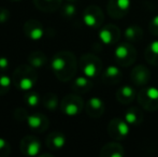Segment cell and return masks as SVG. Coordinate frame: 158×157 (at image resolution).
I'll return each mask as SVG.
<instances>
[{"label": "cell", "mask_w": 158, "mask_h": 157, "mask_svg": "<svg viewBox=\"0 0 158 157\" xmlns=\"http://www.w3.org/2000/svg\"><path fill=\"white\" fill-rule=\"evenodd\" d=\"M51 68L55 76L60 82L71 81L77 74V60L75 55L70 51H61L53 56Z\"/></svg>", "instance_id": "obj_1"}, {"label": "cell", "mask_w": 158, "mask_h": 157, "mask_svg": "<svg viewBox=\"0 0 158 157\" xmlns=\"http://www.w3.org/2000/svg\"><path fill=\"white\" fill-rule=\"evenodd\" d=\"M38 80V73L31 65H19L12 76L13 85L19 90L28 92L35 86Z\"/></svg>", "instance_id": "obj_2"}, {"label": "cell", "mask_w": 158, "mask_h": 157, "mask_svg": "<svg viewBox=\"0 0 158 157\" xmlns=\"http://www.w3.org/2000/svg\"><path fill=\"white\" fill-rule=\"evenodd\" d=\"M137 101L143 110L155 112L158 110V88L154 86H143L137 93Z\"/></svg>", "instance_id": "obj_3"}, {"label": "cell", "mask_w": 158, "mask_h": 157, "mask_svg": "<svg viewBox=\"0 0 158 157\" xmlns=\"http://www.w3.org/2000/svg\"><path fill=\"white\" fill-rule=\"evenodd\" d=\"M80 68L85 76L90 79L97 78L102 72V61L97 55L86 53L83 54L80 58Z\"/></svg>", "instance_id": "obj_4"}, {"label": "cell", "mask_w": 158, "mask_h": 157, "mask_svg": "<svg viewBox=\"0 0 158 157\" xmlns=\"http://www.w3.org/2000/svg\"><path fill=\"white\" fill-rule=\"evenodd\" d=\"M137 50L128 42L118 44L114 50V59L117 65L121 67L127 68L133 65L137 60Z\"/></svg>", "instance_id": "obj_5"}, {"label": "cell", "mask_w": 158, "mask_h": 157, "mask_svg": "<svg viewBox=\"0 0 158 157\" xmlns=\"http://www.w3.org/2000/svg\"><path fill=\"white\" fill-rule=\"evenodd\" d=\"M60 108L61 112L67 116H77L83 111L85 108L83 99L80 97L79 94H69L63 98L60 101Z\"/></svg>", "instance_id": "obj_6"}, {"label": "cell", "mask_w": 158, "mask_h": 157, "mask_svg": "<svg viewBox=\"0 0 158 157\" xmlns=\"http://www.w3.org/2000/svg\"><path fill=\"white\" fill-rule=\"evenodd\" d=\"M83 22L92 29H99L104 22V13L98 6L92 4L83 11Z\"/></svg>", "instance_id": "obj_7"}, {"label": "cell", "mask_w": 158, "mask_h": 157, "mask_svg": "<svg viewBox=\"0 0 158 157\" xmlns=\"http://www.w3.org/2000/svg\"><path fill=\"white\" fill-rule=\"evenodd\" d=\"M130 131V125L122 118H113L108 124V134L113 140L122 141L127 138Z\"/></svg>", "instance_id": "obj_8"}, {"label": "cell", "mask_w": 158, "mask_h": 157, "mask_svg": "<svg viewBox=\"0 0 158 157\" xmlns=\"http://www.w3.org/2000/svg\"><path fill=\"white\" fill-rule=\"evenodd\" d=\"M130 8L131 0H109L106 4V12L112 19H121L128 14Z\"/></svg>", "instance_id": "obj_9"}, {"label": "cell", "mask_w": 158, "mask_h": 157, "mask_svg": "<svg viewBox=\"0 0 158 157\" xmlns=\"http://www.w3.org/2000/svg\"><path fill=\"white\" fill-rule=\"evenodd\" d=\"M98 36H99V40L104 45H113L119 41L122 31L116 25L108 24L103 27H100Z\"/></svg>", "instance_id": "obj_10"}, {"label": "cell", "mask_w": 158, "mask_h": 157, "mask_svg": "<svg viewBox=\"0 0 158 157\" xmlns=\"http://www.w3.org/2000/svg\"><path fill=\"white\" fill-rule=\"evenodd\" d=\"M21 152L25 156H38L42 149L41 141L35 136H26L21 141Z\"/></svg>", "instance_id": "obj_11"}, {"label": "cell", "mask_w": 158, "mask_h": 157, "mask_svg": "<svg viewBox=\"0 0 158 157\" xmlns=\"http://www.w3.org/2000/svg\"><path fill=\"white\" fill-rule=\"evenodd\" d=\"M23 31L25 34V36L28 39L32 40V41L40 40L44 35V29L42 23L35 19H28V21L25 22L23 27Z\"/></svg>", "instance_id": "obj_12"}, {"label": "cell", "mask_w": 158, "mask_h": 157, "mask_svg": "<svg viewBox=\"0 0 158 157\" xmlns=\"http://www.w3.org/2000/svg\"><path fill=\"white\" fill-rule=\"evenodd\" d=\"M85 111L87 115L92 118H99L103 115L106 111V105L103 100L98 97H92L85 103Z\"/></svg>", "instance_id": "obj_13"}, {"label": "cell", "mask_w": 158, "mask_h": 157, "mask_svg": "<svg viewBox=\"0 0 158 157\" xmlns=\"http://www.w3.org/2000/svg\"><path fill=\"white\" fill-rule=\"evenodd\" d=\"M130 79L131 82L135 86H145L151 80V72L145 66L139 65L135 67L130 72Z\"/></svg>", "instance_id": "obj_14"}, {"label": "cell", "mask_w": 158, "mask_h": 157, "mask_svg": "<svg viewBox=\"0 0 158 157\" xmlns=\"http://www.w3.org/2000/svg\"><path fill=\"white\" fill-rule=\"evenodd\" d=\"M123 79V72L121 71L118 67L116 66H108L104 70L101 72V80L103 83L108 85H114L118 84Z\"/></svg>", "instance_id": "obj_15"}, {"label": "cell", "mask_w": 158, "mask_h": 157, "mask_svg": "<svg viewBox=\"0 0 158 157\" xmlns=\"http://www.w3.org/2000/svg\"><path fill=\"white\" fill-rule=\"evenodd\" d=\"M27 124L30 129L35 132H44L50 126L48 118L41 113H35L28 116Z\"/></svg>", "instance_id": "obj_16"}, {"label": "cell", "mask_w": 158, "mask_h": 157, "mask_svg": "<svg viewBox=\"0 0 158 157\" xmlns=\"http://www.w3.org/2000/svg\"><path fill=\"white\" fill-rule=\"evenodd\" d=\"M116 100L122 105H130L135 99H137V92L130 85H124L116 90Z\"/></svg>", "instance_id": "obj_17"}, {"label": "cell", "mask_w": 158, "mask_h": 157, "mask_svg": "<svg viewBox=\"0 0 158 157\" xmlns=\"http://www.w3.org/2000/svg\"><path fill=\"white\" fill-rule=\"evenodd\" d=\"M94 86L92 79L87 78V76H79V78L74 79L71 83V89L73 93L79 95H83L88 93Z\"/></svg>", "instance_id": "obj_18"}, {"label": "cell", "mask_w": 158, "mask_h": 157, "mask_svg": "<svg viewBox=\"0 0 158 157\" xmlns=\"http://www.w3.org/2000/svg\"><path fill=\"white\" fill-rule=\"evenodd\" d=\"M100 157H123L125 155V150L123 145L117 142H109L101 147L99 152Z\"/></svg>", "instance_id": "obj_19"}, {"label": "cell", "mask_w": 158, "mask_h": 157, "mask_svg": "<svg viewBox=\"0 0 158 157\" xmlns=\"http://www.w3.org/2000/svg\"><path fill=\"white\" fill-rule=\"evenodd\" d=\"M141 107H130L127 109L124 115V119L130 126H139L143 123L144 114L142 111Z\"/></svg>", "instance_id": "obj_20"}, {"label": "cell", "mask_w": 158, "mask_h": 157, "mask_svg": "<svg viewBox=\"0 0 158 157\" xmlns=\"http://www.w3.org/2000/svg\"><path fill=\"white\" fill-rule=\"evenodd\" d=\"M66 145V137L60 131H53L46 137V147L52 151L61 150Z\"/></svg>", "instance_id": "obj_21"}, {"label": "cell", "mask_w": 158, "mask_h": 157, "mask_svg": "<svg viewBox=\"0 0 158 157\" xmlns=\"http://www.w3.org/2000/svg\"><path fill=\"white\" fill-rule=\"evenodd\" d=\"M33 4L42 12H55L63 4V0H33Z\"/></svg>", "instance_id": "obj_22"}, {"label": "cell", "mask_w": 158, "mask_h": 157, "mask_svg": "<svg viewBox=\"0 0 158 157\" xmlns=\"http://www.w3.org/2000/svg\"><path fill=\"white\" fill-rule=\"evenodd\" d=\"M144 58L150 65L158 67V40L151 42L144 51Z\"/></svg>", "instance_id": "obj_23"}, {"label": "cell", "mask_w": 158, "mask_h": 157, "mask_svg": "<svg viewBox=\"0 0 158 157\" xmlns=\"http://www.w3.org/2000/svg\"><path fill=\"white\" fill-rule=\"evenodd\" d=\"M125 39L129 42H138L143 38V29L138 25H131L124 31Z\"/></svg>", "instance_id": "obj_24"}, {"label": "cell", "mask_w": 158, "mask_h": 157, "mask_svg": "<svg viewBox=\"0 0 158 157\" xmlns=\"http://www.w3.org/2000/svg\"><path fill=\"white\" fill-rule=\"evenodd\" d=\"M28 63L33 68H41L46 65L48 63V57L41 51H35L28 55Z\"/></svg>", "instance_id": "obj_25"}, {"label": "cell", "mask_w": 158, "mask_h": 157, "mask_svg": "<svg viewBox=\"0 0 158 157\" xmlns=\"http://www.w3.org/2000/svg\"><path fill=\"white\" fill-rule=\"evenodd\" d=\"M41 105H43L45 109L50 110V111H54L60 105L58 101V96L54 93H46L45 95L42 96Z\"/></svg>", "instance_id": "obj_26"}, {"label": "cell", "mask_w": 158, "mask_h": 157, "mask_svg": "<svg viewBox=\"0 0 158 157\" xmlns=\"http://www.w3.org/2000/svg\"><path fill=\"white\" fill-rule=\"evenodd\" d=\"M77 6L74 2L67 1V3H64L61 8V16L64 19H72L73 17L77 15Z\"/></svg>", "instance_id": "obj_27"}, {"label": "cell", "mask_w": 158, "mask_h": 157, "mask_svg": "<svg viewBox=\"0 0 158 157\" xmlns=\"http://www.w3.org/2000/svg\"><path fill=\"white\" fill-rule=\"evenodd\" d=\"M12 85V79L6 76L4 72H0V97L8 94Z\"/></svg>", "instance_id": "obj_28"}, {"label": "cell", "mask_w": 158, "mask_h": 157, "mask_svg": "<svg viewBox=\"0 0 158 157\" xmlns=\"http://www.w3.org/2000/svg\"><path fill=\"white\" fill-rule=\"evenodd\" d=\"M41 100L42 97L35 92H29L24 96V101L29 107H38L39 105H41Z\"/></svg>", "instance_id": "obj_29"}, {"label": "cell", "mask_w": 158, "mask_h": 157, "mask_svg": "<svg viewBox=\"0 0 158 157\" xmlns=\"http://www.w3.org/2000/svg\"><path fill=\"white\" fill-rule=\"evenodd\" d=\"M13 116H14V118L16 119V121H19V122H25V121H27V118H28V113H27V111H26L24 108H22V107H19V108H16V109L14 110V112H13Z\"/></svg>", "instance_id": "obj_30"}, {"label": "cell", "mask_w": 158, "mask_h": 157, "mask_svg": "<svg viewBox=\"0 0 158 157\" xmlns=\"http://www.w3.org/2000/svg\"><path fill=\"white\" fill-rule=\"evenodd\" d=\"M11 153L10 143L4 139L0 138V157H8Z\"/></svg>", "instance_id": "obj_31"}, {"label": "cell", "mask_w": 158, "mask_h": 157, "mask_svg": "<svg viewBox=\"0 0 158 157\" xmlns=\"http://www.w3.org/2000/svg\"><path fill=\"white\" fill-rule=\"evenodd\" d=\"M148 31L154 37H158V14L155 15L148 23Z\"/></svg>", "instance_id": "obj_32"}, {"label": "cell", "mask_w": 158, "mask_h": 157, "mask_svg": "<svg viewBox=\"0 0 158 157\" xmlns=\"http://www.w3.org/2000/svg\"><path fill=\"white\" fill-rule=\"evenodd\" d=\"M10 11L6 8H0V23H6L10 19Z\"/></svg>", "instance_id": "obj_33"}, {"label": "cell", "mask_w": 158, "mask_h": 157, "mask_svg": "<svg viewBox=\"0 0 158 157\" xmlns=\"http://www.w3.org/2000/svg\"><path fill=\"white\" fill-rule=\"evenodd\" d=\"M9 68V59L6 57H0V72H4Z\"/></svg>", "instance_id": "obj_34"}, {"label": "cell", "mask_w": 158, "mask_h": 157, "mask_svg": "<svg viewBox=\"0 0 158 157\" xmlns=\"http://www.w3.org/2000/svg\"><path fill=\"white\" fill-rule=\"evenodd\" d=\"M10 1H14V2H17V1H22V0H10Z\"/></svg>", "instance_id": "obj_35"}, {"label": "cell", "mask_w": 158, "mask_h": 157, "mask_svg": "<svg viewBox=\"0 0 158 157\" xmlns=\"http://www.w3.org/2000/svg\"><path fill=\"white\" fill-rule=\"evenodd\" d=\"M67 1H70V2H75L77 0H67Z\"/></svg>", "instance_id": "obj_36"}]
</instances>
